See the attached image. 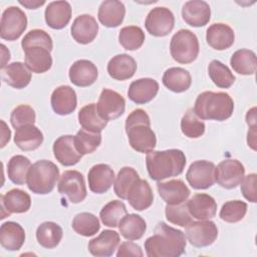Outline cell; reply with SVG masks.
Returning <instances> with one entry per match:
<instances>
[{
  "instance_id": "277c9868",
  "label": "cell",
  "mask_w": 257,
  "mask_h": 257,
  "mask_svg": "<svg viewBox=\"0 0 257 257\" xmlns=\"http://www.w3.org/2000/svg\"><path fill=\"white\" fill-rule=\"evenodd\" d=\"M193 110L201 119L223 121L232 115L234 101L227 92L204 91L197 96Z\"/></svg>"
},
{
  "instance_id": "ba28073f",
  "label": "cell",
  "mask_w": 257,
  "mask_h": 257,
  "mask_svg": "<svg viewBox=\"0 0 257 257\" xmlns=\"http://www.w3.org/2000/svg\"><path fill=\"white\" fill-rule=\"evenodd\" d=\"M57 190L73 204L82 202L87 195L83 175L75 170L63 172L59 179Z\"/></svg>"
},
{
  "instance_id": "ac0fdd59",
  "label": "cell",
  "mask_w": 257,
  "mask_h": 257,
  "mask_svg": "<svg viewBox=\"0 0 257 257\" xmlns=\"http://www.w3.org/2000/svg\"><path fill=\"white\" fill-rule=\"evenodd\" d=\"M70 81L79 87H86L93 84L98 76L97 67L87 59H79L73 62L69 68Z\"/></svg>"
},
{
  "instance_id": "83f0119b",
  "label": "cell",
  "mask_w": 257,
  "mask_h": 257,
  "mask_svg": "<svg viewBox=\"0 0 257 257\" xmlns=\"http://www.w3.org/2000/svg\"><path fill=\"white\" fill-rule=\"evenodd\" d=\"M125 7L122 2L116 0L102 1L98 8L97 17L99 22L108 28L117 27L123 21Z\"/></svg>"
},
{
  "instance_id": "f6af8a7d",
  "label": "cell",
  "mask_w": 257,
  "mask_h": 257,
  "mask_svg": "<svg viewBox=\"0 0 257 257\" xmlns=\"http://www.w3.org/2000/svg\"><path fill=\"white\" fill-rule=\"evenodd\" d=\"M74 146L81 156L93 153L101 143L100 134L90 133L83 128L79 130L73 137Z\"/></svg>"
},
{
  "instance_id": "f907efd6",
  "label": "cell",
  "mask_w": 257,
  "mask_h": 257,
  "mask_svg": "<svg viewBox=\"0 0 257 257\" xmlns=\"http://www.w3.org/2000/svg\"><path fill=\"white\" fill-rule=\"evenodd\" d=\"M36 118L35 110L28 104H20L16 106L10 115V122L12 126L17 130L19 127L34 124Z\"/></svg>"
},
{
  "instance_id": "ee69618b",
  "label": "cell",
  "mask_w": 257,
  "mask_h": 257,
  "mask_svg": "<svg viewBox=\"0 0 257 257\" xmlns=\"http://www.w3.org/2000/svg\"><path fill=\"white\" fill-rule=\"evenodd\" d=\"M118 41L126 50L139 49L145 41V32L136 25L124 26L118 33Z\"/></svg>"
},
{
  "instance_id": "e0dca14e",
  "label": "cell",
  "mask_w": 257,
  "mask_h": 257,
  "mask_svg": "<svg viewBox=\"0 0 257 257\" xmlns=\"http://www.w3.org/2000/svg\"><path fill=\"white\" fill-rule=\"evenodd\" d=\"M70 31L72 38L77 43L88 44L96 37L98 24L93 16L82 14L73 20Z\"/></svg>"
},
{
  "instance_id": "52a82bcc",
  "label": "cell",
  "mask_w": 257,
  "mask_h": 257,
  "mask_svg": "<svg viewBox=\"0 0 257 257\" xmlns=\"http://www.w3.org/2000/svg\"><path fill=\"white\" fill-rule=\"evenodd\" d=\"M27 27L26 14L16 6L6 8L1 17L0 36L4 40L14 41L18 39Z\"/></svg>"
},
{
  "instance_id": "4dcf8cb0",
  "label": "cell",
  "mask_w": 257,
  "mask_h": 257,
  "mask_svg": "<svg viewBox=\"0 0 257 257\" xmlns=\"http://www.w3.org/2000/svg\"><path fill=\"white\" fill-rule=\"evenodd\" d=\"M31 76L30 70L20 61H15L6 65L1 71L2 80L16 89L26 87L31 80Z\"/></svg>"
},
{
  "instance_id": "7bdbcfd3",
  "label": "cell",
  "mask_w": 257,
  "mask_h": 257,
  "mask_svg": "<svg viewBox=\"0 0 257 257\" xmlns=\"http://www.w3.org/2000/svg\"><path fill=\"white\" fill-rule=\"evenodd\" d=\"M139 179H140V176L134 168L132 167L121 168L113 182V190L115 195L121 200H126V196L130 188Z\"/></svg>"
},
{
  "instance_id": "60d3db41",
  "label": "cell",
  "mask_w": 257,
  "mask_h": 257,
  "mask_svg": "<svg viewBox=\"0 0 257 257\" xmlns=\"http://www.w3.org/2000/svg\"><path fill=\"white\" fill-rule=\"evenodd\" d=\"M72 229L79 235L84 237H90L95 235L100 228L99 220L97 217L88 212H82L77 215L72 220Z\"/></svg>"
},
{
  "instance_id": "9a60e30c",
  "label": "cell",
  "mask_w": 257,
  "mask_h": 257,
  "mask_svg": "<svg viewBox=\"0 0 257 257\" xmlns=\"http://www.w3.org/2000/svg\"><path fill=\"white\" fill-rule=\"evenodd\" d=\"M182 17L190 26L202 27L211 19V8L206 1H187L182 8Z\"/></svg>"
},
{
  "instance_id": "d6986e66",
  "label": "cell",
  "mask_w": 257,
  "mask_h": 257,
  "mask_svg": "<svg viewBox=\"0 0 257 257\" xmlns=\"http://www.w3.org/2000/svg\"><path fill=\"white\" fill-rule=\"evenodd\" d=\"M50 102L55 113L59 115L70 114L77 105L76 93L71 86L60 85L52 91Z\"/></svg>"
},
{
  "instance_id": "f546056e",
  "label": "cell",
  "mask_w": 257,
  "mask_h": 257,
  "mask_svg": "<svg viewBox=\"0 0 257 257\" xmlns=\"http://www.w3.org/2000/svg\"><path fill=\"white\" fill-rule=\"evenodd\" d=\"M25 241V231L16 222L8 221L0 227V244L8 251L19 250Z\"/></svg>"
},
{
  "instance_id": "b9f144b4",
  "label": "cell",
  "mask_w": 257,
  "mask_h": 257,
  "mask_svg": "<svg viewBox=\"0 0 257 257\" xmlns=\"http://www.w3.org/2000/svg\"><path fill=\"white\" fill-rule=\"evenodd\" d=\"M208 72L211 80L220 88H229L236 79L229 67L217 59L210 62Z\"/></svg>"
},
{
  "instance_id": "9f6ffc18",
  "label": "cell",
  "mask_w": 257,
  "mask_h": 257,
  "mask_svg": "<svg viewBox=\"0 0 257 257\" xmlns=\"http://www.w3.org/2000/svg\"><path fill=\"white\" fill-rule=\"evenodd\" d=\"M1 48H2V64H1V68H4L6 66V62L10 59V52L8 49H6V46L4 44H1Z\"/></svg>"
},
{
  "instance_id": "4fadbf2b",
  "label": "cell",
  "mask_w": 257,
  "mask_h": 257,
  "mask_svg": "<svg viewBox=\"0 0 257 257\" xmlns=\"http://www.w3.org/2000/svg\"><path fill=\"white\" fill-rule=\"evenodd\" d=\"M96 107L99 115L108 121L119 117L124 112L125 100L117 91L103 88L100 92Z\"/></svg>"
},
{
  "instance_id": "cb8c5ba5",
  "label": "cell",
  "mask_w": 257,
  "mask_h": 257,
  "mask_svg": "<svg viewBox=\"0 0 257 257\" xmlns=\"http://www.w3.org/2000/svg\"><path fill=\"white\" fill-rule=\"evenodd\" d=\"M71 12V6L67 1L50 2L45 8V22L52 29H62L70 21Z\"/></svg>"
},
{
  "instance_id": "816d5d0a",
  "label": "cell",
  "mask_w": 257,
  "mask_h": 257,
  "mask_svg": "<svg viewBox=\"0 0 257 257\" xmlns=\"http://www.w3.org/2000/svg\"><path fill=\"white\" fill-rule=\"evenodd\" d=\"M241 184V193L243 197L251 202L256 203L257 193H256V184H257V175L255 173L249 174L243 178Z\"/></svg>"
},
{
  "instance_id": "7a4b0ae2",
  "label": "cell",
  "mask_w": 257,
  "mask_h": 257,
  "mask_svg": "<svg viewBox=\"0 0 257 257\" xmlns=\"http://www.w3.org/2000/svg\"><path fill=\"white\" fill-rule=\"evenodd\" d=\"M146 164L150 178L160 182L181 175L186 166V156L178 149L151 151L147 154Z\"/></svg>"
},
{
  "instance_id": "f1b7e54d",
  "label": "cell",
  "mask_w": 257,
  "mask_h": 257,
  "mask_svg": "<svg viewBox=\"0 0 257 257\" xmlns=\"http://www.w3.org/2000/svg\"><path fill=\"white\" fill-rule=\"evenodd\" d=\"M137 62L128 54L121 53L113 56L107 63V72L116 80H125L134 76L137 71Z\"/></svg>"
},
{
  "instance_id": "74e56055",
  "label": "cell",
  "mask_w": 257,
  "mask_h": 257,
  "mask_svg": "<svg viewBox=\"0 0 257 257\" xmlns=\"http://www.w3.org/2000/svg\"><path fill=\"white\" fill-rule=\"evenodd\" d=\"M230 64L235 72L242 75H252L257 67L256 54L250 49H239L232 54Z\"/></svg>"
},
{
  "instance_id": "f5cc1de1",
  "label": "cell",
  "mask_w": 257,
  "mask_h": 257,
  "mask_svg": "<svg viewBox=\"0 0 257 257\" xmlns=\"http://www.w3.org/2000/svg\"><path fill=\"white\" fill-rule=\"evenodd\" d=\"M143 255H144V253H143L141 247L138 244L131 242L130 240L121 243L116 252L117 257H123V256L142 257Z\"/></svg>"
},
{
  "instance_id": "5bb4252c",
  "label": "cell",
  "mask_w": 257,
  "mask_h": 257,
  "mask_svg": "<svg viewBox=\"0 0 257 257\" xmlns=\"http://www.w3.org/2000/svg\"><path fill=\"white\" fill-rule=\"evenodd\" d=\"M1 219L10 214L25 213L30 209L31 198L23 190L12 189L1 195Z\"/></svg>"
},
{
  "instance_id": "2e32d148",
  "label": "cell",
  "mask_w": 257,
  "mask_h": 257,
  "mask_svg": "<svg viewBox=\"0 0 257 257\" xmlns=\"http://www.w3.org/2000/svg\"><path fill=\"white\" fill-rule=\"evenodd\" d=\"M89 190L95 194L106 193L114 182V172L106 164L94 165L87 175Z\"/></svg>"
},
{
  "instance_id": "1f68e13d",
  "label": "cell",
  "mask_w": 257,
  "mask_h": 257,
  "mask_svg": "<svg viewBox=\"0 0 257 257\" xmlns=\"http://www.w3.org/2000/svg\"><path fill=\"white\" fill-rule=\"evenodd\" d=\"M25 65L34 73H44L52 66L50 51L44 47L33 46L24 50Z\"/></svg>"
},
{
  "instance_id": "44dd1931",
  "label": "cell",
  "mask_w": 257,
  "mask_h": 257,
  "mask_svg": "<svg viewBox=\"0 0 257 257\" xmlns=\"http://www.w3.org/2000/svg\"><path fill=\"white\" fill-rule=\"evenodd\" d=\"M159 91L157 80L145 77L133 81L128 87V98L137 104H145L155 98Z\"/></svg>"
},
{
  "instance_id": "603a6c76",
  "label": "cell",
  "mask_w": 257,
  "mask_h": 257,
  "mask_svg": "<svg viewBox=\"0 0 257 257\" xmlns=\"http://www.w3.org/2000/svg\"><path fill=\"white\" fill-rule=\"evenodd\" d=\"M119 244V235L113 230H103L88 243V251L96 257L111 256Z\"/></svg>"
},
{
  "instance_id": "681fc988",
  "label": "cell",
  "mask_w": 257,
  "mask_h": 257,
  "mask_svg": "<svg viewBox=\"0 0 257 257\" xmlns=\"http://www.w3.org/2000/svg\"><path fill=\"white\" fill-rule=\"evenodd\" d=\"M21 46L23 50L33 46H40L48 49L49 51L53 48V42L51 36L42 29H33L27 32L21 41Z\"/></svg>"
},
{
  "instance_id": "f35d334b",
  "label": "cell",
  "mask_w": 257,
  "mask_h": 257,
  "mask_svg": "<svg viewBox=\"0 0 257 257\" xmlns=\"http://www.w3.org/2000/svg\"><path fill=\"white\" fill-rule=\"evenodd\" d=\"M31 163L28 158L22 155L13 156L7 164V175L9 180L16 185H24L27 182V175Z\"/></svg>"
},
{
  "instance_id": "e575fe53",
  "label": "cell",
  "mask_w": 257,
  "mask_h": 257,
  "mask_svg": "<svg viewBox=\"0 0 257 257\" xmlns=\"http://www.w3.org/2000/svg\"><path fill=\"white\" fill-rule=\"evenodd\" d=\"M78 122L83 130L95 134H100L107 124V121L99 115L96 103H89L80 108Z\"/></svg>"
},
{
  "instance_id": "d590c367",
  "label": "cell",
  "mask_w": 257,
  "mask_h": 257,
  "mask_svg": "<svg viewBox=\"0 0 257 257\" xmlns=\"http://www.w3.org/2000/svg\"><path fill=\"white\" fill-rule=\"evenodd\" d=\"M120 235L130 241L141 239L147 229L146 221L137 214H126L119 222Z\"/></svg>"
},
{
  "instance_id": "7dc6e473",
  "label": "cell",
  "mask_w": 257,
  "mask_h": 257,
  "mask_svg": "<svg viewBox=\"0 0 257 257\" xmlns=\"http://www.w3.org/2000/svg\"><path fill=\"white\" fill-rule=\"evenodd\" d=\"M247 212V204L240 200L226 202L220 210V218L227 223L241 221Z\"/></svg>"
},
{
  "instance_id": "c3c4849f",
  "label": "cell",
  "mask_w": 257,
  "mask_h": 257,
  "mask_svg": "<svg viewBox=\"0 0 257 257\" xmlns=\"http://www.w3.org/2000/svg\"><path fill=\"white\" fill-rule=\"evenodd\" d=\"M165 213L166 218L170 223L181 227H186L193 221L192 216L188 210L187 202H183L177 205L167 204Z\"/></svg>"
},
{
  "instance_id": "8fae6325",
  "label": "cell",
  "mask_w": 257,
  "mask_h": 257,
  "mask_svg": "<svg viewBox=\"0 0 257 257\" xmlns=\"http://www.w3.org/2000/svg\"><path fill=\"white\" fill-rule=\"evenodd\" d=\"M175 16L167 7L153 8L145 21V26L148 32L156 37L167 36L174 28Z\"/></svg>"
},
{
  "instance_id": "6da1fadb",
  "label": "cell",
  "mask_w": 257,
  "mask_h": 257,
  "mask_svg": "<svg viewBox=\"0 0 257 257\" xmlns=\"http://www.w3.org/2000/svg\"><path fill=\"white\" fill-rule=\"evenodd\" d=\"M186 244L184 232L160 222L154 235L145 241V249L149 257H179L185 253Z\"/></svg>"
},
{
  "instance_id": "30bf717a",
  "label": "cell",
  "mask_w": 257,
  "mask_h": 257,
  "mask_svg": "<svg viewBox=\"0 0 257 257\" xmlns=\"http://www.w3.org/2000/svg\"><path fill=\"white\" fill-rule=\"evenodd\" d=\"M185 235L191 245L202 248L215 242L218 237V228L213 221H192L186 226Z\"/></svg>"
},
{
  "instance_id": "d4e9b609",
  "label": "cell",
  "mask_w": 257,
  "mask_h": 257,
  "mask_svg": "<svg viewBox=\"0 0 257 257\" xmlns=\"http://www.w3.org/2000/svg\"><path fill=\"white\" fill-rule=\"evenodd\" d=\"M207 43L216 50H225L231 47L235 40L234 30L225 23H214L206 31Z\"/></svg>"
},
{
  "instance_id": "ab89813d",
  "label": "cell",
  "mask_w": 257,
  "mask_h": 257,
  "mask_svg": "<svg viewBox=\"0 0 257 257\" xmlns=\"http://www.w3.org/2000/svg\"><path fill=\"white\" fill-rule=\"evenodd\" d=\"M126 214L127 211L124 203L119 200H112L102 207L99 217L103 225L115 228Z\"/></svg>"
},
{
  "instance_id": "bcb514c9",
  "label": "cell",
  "mask_w": 257,
  "mask_h": 257,
  "mask_svg": "<svg viewBox=\"0 0 257 257\" xmlns=\"http://www.w3.org/2000/svg\"><path fill=\"white\" fill-rule=\"evenodd\" d=\"M205 128V123L196 115L193 108H189L181 119L182 133L190 139L200 138L204 135Z\"/></svg>"
},
{
  "instance_id": "484cf974",
  "label": "cell",
  "mask_w": 257,
  "mask_h": 257,
  "mask_svg": "<svg viewBox=\"0 0 257 257\" xmlns=\"http://www.w3.org/2000/svg\"><path fill=\"white\" fill-rule=\"evenodd\" d=\"M126 200L137 211H144L150 208L154 202V194L150 184L146 180H137L130 188Z\"/></svg>"
},
{
  "instance_id": "ffe728a7",
  "label": "cell",
  "mask_w": 257,
  "mask_h": 257,
  "mask_svg": "<svg viewBox=\"0 0 257 257\" xmlns=\"http://www.w3.org/2000/svg\"><path fill=\"white\" fill-rule=\"evenodd\" d=\"M73 137L74 136L70 135L61 136L53 143V155L55 159L65 167L76 165L82 157L74 146Z\"/></svg>"
},
{
  "instance_id": "7c38bea8",
  "label": "cell",
  "mask_w": 257,
  "mask_h": 257,
  "mask_svg": "<svg viewBox=\"0 0 257 257\" xmlns=\"http://www.w3.org/2000/svg\"><path fill=\"white\" fill-rule=\"evenodd\" d=\"M245 177L244 166L235 159H227L216 168V182L225 189H235Z\"/></svg>"
},
{
  "instance_id": "9c48e42d",
  "label": "cell",
  "mask_w": 257,
  "mask_h": 257,
  "mask_svg": "<svg viewBox=\"0 0 257 257\" xmlns=\"http://www.w3.org/2000/svg\"><path fill=\"white\" fill-rule=\"evenodd\" d=\"M186 179L195 190L208 189L216 182V166L206 160L196 161L190 165Z\"/></svg>"
},
{
  "instance_id": "11a10c76",
  "label": "cell",
  "mask_w": 257,
  "mask_h": 257,
  "mask_svg": "<svg viewBox=\"0 0 257 257\" xmlns=\"http://www.w3.org/2000/svg\"><path fill=\"white\" fill-rule=\"evenodd\" d=\"M19 3L21 5H23V6H25L28 9H36L39 6L43 5L45 3V1H43V0L42 1H31V0H24V1H22V0H20Z\"/></svg>"
},
{
  "instance_id": "836d02e7",
  "label": "cell",
  "mask_w": 257,
  "mask_h": 257,
  "mask_svg": "<svg viewBox=\"0 0 257 257\" xmlns=\"http://www.w3.org/2000/svg\"><path fill=\"white\" fill-rule=\"evenodd\" d=\"M192 83V77L188 70L182 67L168 68L163 75V84L173 92H184Z\"/></svg>"
},
{
  "instance_id": "d6a6232c",
  "label": "cell",
  "mask_w": 257,
  "mask_h": 257,
  "mask_svg": "<svg viewBox=\"0 0 257 257\" xmlns=\"http://www.w3.org/2000/svg\"><path fill=\"white\" fill-rule=\"evenodd\" d=\"M15 145L22 151H34L43 143V134L34 124L19 127L14 136Z\"/></svg>"
},
{
  "instance_id": "3957f363",
  "label": "cell",
  "mask_w": 257,
  "mask_h": 257,
  "mask_svg": "<svg viewBox=\"0 0 257 257\" xmlns=\"http://www.w3.org/2000/svg\"><path fill=\"white\" fill-rule=\"evenodd\" d=\"M125 133L135 151L144 154L154 151L157 138L151 128L150 116L144 109L137 108L128 114L125 119Z\"/></svg>"
},
{
  "instance_id": "8992f818",
  "label": "cell",
  "mask_w": 257,
  "mask_h": 257,
  "mask_svg": "<svg viewBox=\"0 0 257 257\" xmlns=\"http://www.w3.org/2000/svg\"><path fill=\"white\" fill-rule=\"evenodd\" d=\"M200 46L195 33L189 29H180L170 42V52L174 60L182 64L193 62L199 54Z\"/></svg>"
},
{
  "instance_id": "4316f807",
  "label": "cell",
  "mask_w": 257,
  "mask_h": 257,
  "mask_svg": "<svg viewBox=\"0 0 257 257\" xmlns=\"http://www.w3.org/2000/svg\"><path fill=\"white\" fill-rule=\"evenodd\" d=\"M188 210L193 218L198 220H209L215 217L217 212V203L215 199L208 194H196L187 202Z\"/></svg>"
},
{
  "instance_id": "8d00e7d4",
  "label": "cell",
  "mask_w": 257,
  "mask_h": 257,
  "mask_svg": "<svg viewBox=\"0 0 257 257\" xmlns=\"http://www.w3.org/2000/svg\"><path fill=\"white\" fill-rule=\"evenodd\" d=\"M62 236V228L55 222H43L36 229V239L46 249L55 248L60 243Z\"/></svg>"
},
{
  "instance_id": "5b68a950",
  "label": "cell",
  "mask_w": 257,
  "mask_h": 257,
  "mask_svg": "<svg viewBox=\"0 0 257 257\" xmlns=\"http://www.w3.org/2000/svg\"><path fill=\"white\" fill-rule=\"evenodd\" d=\"M59 178V169L51 161L40 160L31 165L27 175L28 189L38 195L50 193Z\"/></svg>"
},
{
  "instance_id": "7402d4cb",
  "label": "cell",
  "mask_w": 257,
  "mask_h": 257,
  "mask_svg": "<svg viewBox=\"0 0 257 257\" xmlns=\"http://www.w3.org/2000/svg\"><path fill=\"white\" fill-rule=\"evenodd\" d=\"M157 189L161 198L168 205H177L186 202L191 193L187 185L179 179L159 182Z\"/></svg>"
},
{
  "instance_id": "db71d44e",
  "label": "cell",
  "mask_w": 257,
  "mask_h": 257,
  "mask_svg": "<svg viewBox=\"0 0 257 257\" xmlns=\"http://www.w3.org/2000/svg\"><path fill=\"white\" fill-rule=\"evenodd\" d=\"M1 124H2V142H1V148H4L6 146V144L9 142L10 140V136H11V132L9 130V127L6 125V123L4 122V120H1Z\"/></svg>"
}]
</instances>
